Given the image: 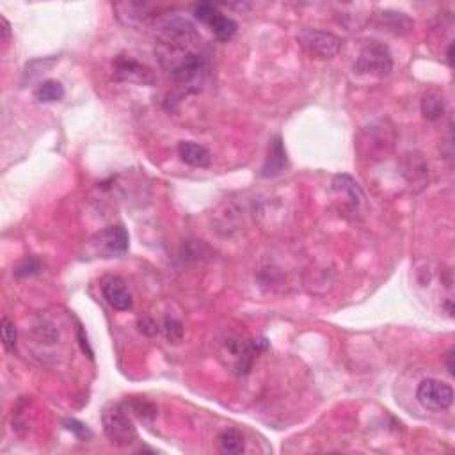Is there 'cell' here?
Segmentation results:
<instances>
[{
  "label": "cell",
  "mask_w": 455,
  "mask_h": 455,
  "mask_svg": "<svg viewBox=\"0 0 455 455\" xmlns=\"http://www.w3.org/2000/svg\"><path fill=\"white\" fill-rule=\"evenodd\" d=\"M194 17L198 18L199 21L207 24L219 41H230V39L235 36L236 24L232 18L224 17L223 12L217 9V6L208 4V2L198 4L194 8Z\"/></svg>",
  "instance_id": "5b68a950"
},
{
  "label": "cell",
  "mask_w": 455,
  "mask_h": 455,
  "mask_svg": "<svg viewBox=\"0 0 455 455\" xmlns=\"http://www.w3.org/2000/svg\"><path fill=\"white\" fill-rule=\"evenodd\" d=\"M93 248L98 252L100 257L104 258H114V257H123L124 252L129 251L130 245V236L123 226H109L96 233L93 236Z\"/></svg>",
  "instance_id": "277c9868"
},
{
  "label": "cell",
  "mask_w": 455,
  "mask_h": 455,
  "mask_svg": "<svg viewBox=\"0 0 455 455\" xmlns=\"http://www.w3.org/2000/svg\"><path fill=\"white\" fill-rule=\"evenodd\" d=\"M178 155L187 166L208 167L212 162V155L205 146L192 141H182L178 145Z\"/></svg>",
  "instance_id": "8fae6325"
},
{
  "label": "cell",
  "mask_w": 455,
  "mask_h": 455,
  "mask_svg": "<svg viewBox=\"0 0 455 455\" xmlns=\"http://www.w3.org/2000/svg\"><path fill=\"white\" fill-rule=\"evenodd\" d=\"M422 114L425 120L436 121L445 114V100L438 89H431L422 100Z\"/></svg>",
  "instance_id": "4fadbf2b"
},
{
  "label": "cell",
  "mask_w": 455,
  "mask_h": 455,
  "mask_svg": "<svg viewBox=\"0 0 455 455\" xmlns=\"http://www.w3.org/2000/svg\"><path fill=\"white\" fill-rule=\"evenodd\" d=\"M162 331L169 344H180L183 340V324L174 317H166L162 324Z\"/></svg>",
  "instance_id": "e0dca14e"
},
{
  "label": "cell",
  "mask_w": 455,
  "mask_h": 455,
  "mask_svg": "<svg viewBox=\"0 0 455 455\" xmlns=\"http://www.w3.org/2000/svg\"><path fill=\"white\" fill-rule=\"evenodd\" d=\"M299 41L311 55L320 59H331L340 52L342 39L331 32H324L317 29H304L299 36Z\"/></svg>",
  "instance_id": "8992f818"
},
{
  "label": "cell",
  "mask_w": 455,
  "mask_h": 455,
  "mask_svg": "<svg viewBox=\"0 0 455 455\" xmlns=\"http://www.w3.org/2000/svg\"><path fill=\"white\" fill-rule=\"evenodd\" d=\"M102 292H104L105 301L109 302V306L114 308L116 311H129L132 310L133 301L132 295H130L129 288L124 285V281L121 277L112 276L107 277L102 285Z\"/></svg>",
  "instance_id": "52a82bcc"
},
{
  "label": "cell",
  "mask_w": 455,
  "mask_h": 455,
  "mask_svg": "<svg viewBox=\"0 0 455 455\" xmlns=\"http://www.w3.org/2000/svg\"><path fill=\"white\" fill-rule=\"evenodd\" d=\"M102 425L107 439L116 447H129L137 441V429L120 404H111L102 413Z\"/></svg>",
  "instance_id": "6da1fadb"
},
{
  "label": "cell",
  "mask_w": 455,
  "mask_h": 455,
  "mask_svg": "<svg viewBox=\"0 0 455 455\" xmlns=\"http://www.w3.org/2000/svg\"><path fill=\"white\" fill-rule=\"evenodd\" d=\"M0 24H2V37H4V41H8L11 37V25L6 20V17H0Z\"/></svg>",
  "instance_id": "7402d4cb"
},
{
  "label": "cell",
  "mask_w": 455,
  "mask_h": 455,
  "mask_svg": "<svg viewBox=\"0 0 455 455\" xmlns=\"http://www.w3.org/2000/svg\"><path fill=\"white\" fill-rule=\"evenodd\" d=\"M116 77L121 80H130V82H142L154 84V77L148 68L141 66L139 62L130 57H120L114 64Z\"/></svg>",
  "instance_id": "9c48e42d"
},
{
  "label": "cell",
  "mask_w": 455,
  "mask_h": 455,
  "mask_svg": "<svg viewBox=\"0 0 455 455\" xmlns=\"http://www.w3.org/2000/svg\"><path fill=\"white\" fill-rule=\"evenodd\" d=\"M64 427H66L68 431L73 432L75 436L79 439H91L93 438V432L89 431V427L84 425L82 422H79V420L75 418H70V420H64Z\"/></svg>",
  "instance_id": "ac0fdd59"
},
{
  "label": "cell",
  "mask_w": 455,
  "mask_h": 455,
  "mask_svg": "<svg viewBox=\"0 0 455 455\" xmlns=\"http://www.w3.org/2000/svg\"><path fill=\"white\" fill-rule=\"evenodd\" d=\"M130 407H132L133 413L139 414L141 418H155V414H157V409H155L154 404H149V402L142 400V398H139V400H132Z\"/></svg>",
  "instance_id": "ffe728a7"
},
{
  "label": "cell",
  "mask_w": 455,
  "mask_h": 455,
  "mask_svg": "<svg viewBox=\"0 0 455 455\" xmlns=\"http://www.w3.org/2000/svg\"><path fill=\"white\" fill-rule=\"evenodd\" d=\"M39 269H41V263H39V260H36V258H27V260L21 261L17 269H15V276L17 277L32 276V274H36Z\"/></svg>",
  "instance_id": "d6986e66"
},
{
  "label": "cell",
  "mask_w": 455,
  "mask_h": 455,
  "mask_svg": "<svg viewBox=\"0 0 455 455\" xmlns=\"http://www.w3.org/2000/svg\"><path fill=\"white\" fill-rule=\"evenodd\" d=\"M452 55H454V43H450V46H448V54H447L450 66H452V62H454V57H452Z\"/></svg>",
  "instance_id": "cb8c5ba5"
},
{
  "label": "cell",
  "mask_w": 455,
  "mask_h": 455,
  "mask_svg": "<svg viewBox=\"0 0 455 455\" xmlns=\"http://www.w3.org/2000/svg\"><path fill=\"white\" fill-rule=\"evenodd\" d=\"M333 191L338 196H344V201L349 208H358L363 201V191L360 189L358 182H354V178H351L349 174H338L333 180Z\"/></svg>",
  "instance_id": "30bf717a"
},
{
  "label": "cell",
  "mask_w": 455,
  "mask_h": 455,
  "mask_svg": "<svg viewBox=\"0 0 455 455\" xmlns=\"http://www.w3.org/2000/svg\"><path fill=\"white\" fill-rule=\"evenodd\" d=\"M447 370L450 375H454V351H448L447 354Z\"/></svg>",
  "instance_id": "603a6c76"
},
{
  "label": "cell",
  "mask_w": 455,
  "mask_h": 455,
  "mask_svg": "<svg viewBox=\"0 0 455 455\" xmlns=\"http://www.w3.org/2000/svg\"><path fill=\"white\" fill-rule=\"evenodd\" d=\"M416 398L425 409L447 411L454 402V389L438 379H423L416 389Z\"/></svg>",
  "instance_id": "3957f363"
},
{
  "label": "cell",
  "mask_w": 455,
  "mask_h": 455,
  "mask_svg": "<svg viewBox=\"0 0 455 455\" xmlns=\"http://www.w3.org/2000/svg\"><path fill=\"white\" fill-rule=\"evenodd\" d=\"M34 98H36L37 102H41V104H54V102H59V100L64 98V87H62V84L57 82V80H43V82L34 89Z\"/></svg>",
  "instance_id": "5bb4252c"
},
{
  "label": "cell",
  "mask_w": 455,
  "mask_h": 455,
  "mask_svg": "<svg viewBox=\"0 0 455 455\" xmlns=\"http://www.w3.org/2000/svg\"><path fill=\"white\" fill-rule=\"evenodd\" d=\"M286 167H288V157H286L285 145H283L281 137L276 136L272 141H270L269 155L265 158V164L263 167H261L260 174L263 178H272V176L281 174Z\"/></svg>",
  "instance_id": "ba28073f"
},
{
  "label": "cell",
  "mask_w": 455,
  "mask_h": 455,
  "mask_svg": "<svg viewBox=\"0 0 455 455\" xmlns=\"http://www.w3.org/2000/svg\"><path fill=\"white\" fill-rule=\"evenodd\" d=\"M217 448L219 452L228 455H236L242 454L245 450V441L242 432L236 431V429H226L219 434L217 438Z\"/></svg>",
  "instance_id": "7c38bea8"
},
{
  "label": "cell",
  "mask_w": 455,
  "mask_h": 455,
  "mask_svg": "<svg viewBox=\"0 0 455 455\" xmlns=\"http://www.w3.org/2000/svg\"><path fill=\"white\" fill-rule=\"evenodd\" d=\"M393 68V59L388 46L379 41H369L361 48L360 57L356 59L354 70L361 75H388Z\"/></svg>",
  "instance_id": "7a4b0ae2"
},
{
  "label": "cell",
  "mask_w": 455,
  "mask_h": 455,
  "mask_svg": "<svg viewBox=\"0 0 455 455\" xmlns=\"http://www.w3.org/2000/svg\"><path fill=\"white\" fill-rule=\"evenodd\" d=\"M137 326H139V331L146 336H155L160 331L158 324L154 319H149V317H141V319L137 320Z\"/></svg>",
  "instance_id": "44dd1931"
},
{
  "label": "cell",
  "mask_w": 455,
  "mask_h": 455,
  "mask_svg": "<svg viewBox=\"0 0 455 455\" xmlns=\"http://www.w3.org/2000/svg\"><path fill=\"white\" fill-rule=\"evenodd\" d=\"M0 335H2V344H4V349L9 352V354H15L17 352V326L12 320H9L8 317H2L0 320Z\"/></svg>",
  "instance_id": "2e32d148"
},
{
  "label": "cell",
  "mask_w": 455,
  "mask_h": 455,
  "mask_svg": "<svg viewBox=\"0 0 455 455\" xmlns=\"http://www.w3.org/2000/svg\"><path fill=\"white\" fill-rule=\"evenodd\" d=\"M382 24L388 27V29L393 30L395 34H404L409 32L411 27H413V20L409 17H406L404 12L397 11H384L381 15Z\"/></svg>",
  "instance_id": "9a60e30c"
}]
</instances>
